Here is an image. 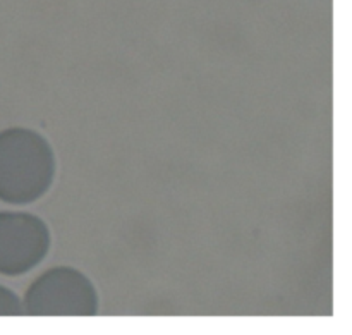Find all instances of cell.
Returning <instances> with one entry per match:
<instances>
[{"label": "cell", "mask_w": 352, "mask_h": 335, "mask_svg": "<svg viewBox=\"0 0 352 335\" xmlns=\"http://www.w3.org/2000/svg\"><path fill=\"white\" fill-rule=\"evenodd\" d=\"M52 248V234L41 217L0 212V275L19 277L36 268Z\"/></svg>", "instance_id": "3957f363"}, {"label": "cell", "mask_w": 352, "mask_h": 335, "mask_svg": "<svg viewBox=\"0 0 352 335\" xmlns=\"http://www.w3.org/2000/svg\"><path fill=\"white\" fill-rule=\"evenodd\" d=\"M57 160L50 141L28 127L0 131V202L30 205L50 191Z\"/></svg>", "instance_id": "6da1fadb"}, {"label": "cell", "mask_w": 352, "mask_h": 335, "mask_svg": "<svg viewBox=\"0 0 352 335\" xmlns=\"http://www.w3.org/2000/svg\"><path fill=\"white\" fill-rule=\"evenodd\" d=\"M24 315V306L19 296L10 289L0 285V316H21Z\"/></svg>", "instance_id": "277c9868"}, {"label": "cell", "mask_w": 352, "mask_h": 335, "mask_svg": "<svg viewBox=\"0 0 352 335\" xmlns=\"http://www.w3.org/2000/svg\"><path fill=\"white\" fill-rule=\"evenodd\" d=\"M23 306L30 316H95L98 292L78 268L55 267L31 282Z\"/></svg>", "instance_id": "7a4b0ae2"}]
</instances>
